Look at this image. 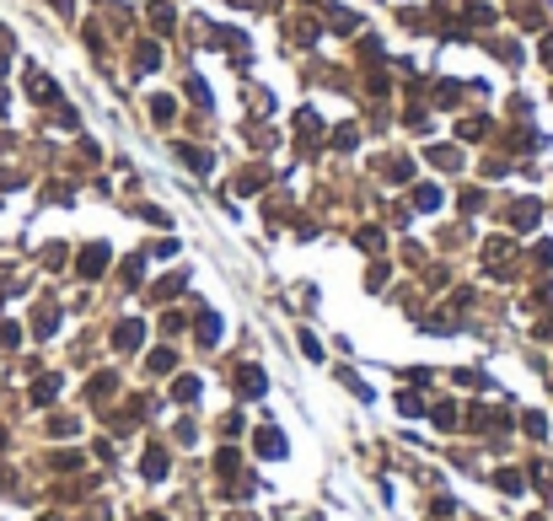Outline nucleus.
<instances>
[{"mask_svg":"<svg viewBox=\"0 0 553 521\" xmlns=\"http://www.w3.org/2000/svg\"><path fill=\"white\" fill-rule=\"evenodd\" d=\"M140 339H145V322H135V317H124L119 328H113V344H119V349H140Z\"/></svg>","mask_w":553,"mask_h":521,"instance_id":"4","label":"nucleus"},{"mask_svg":"<svg viewBox=\"0 0 553 521\" xmlns=\"http://www.w3.org/2000/svg\"><path fill=\"white\" fill-rule=\"evenodd\" d=\"M178 156H183V167H194V172H210V167H215V156L199 151V145H178Z\"/></svg>","mask_w":553,"mask_h":521,"instance_id":"9","label":"nucleus"},{"mask_svg":"<svg viewBox=\"0 0 553 521\" xmlns=\"http://www.w3.org/2000/svg\"><path fill=\"white\" fill-rule=\"evenodd\" d=\"M54 328H60V306H43L38 317H33V333H38V339H49Z\"/></svg>","mask_w":553,"mask_h":521,"instance_id":"15","label":"nucleus"},{"mask_svg":"<svg viewBox=\"0 0 553 521\" xmlns=\"http://www.w3.org/2000/svg\"><path fill=\"white\" fill-rule=\"evenodd\" d=\"M457 140H468V145L489 140V119H457Z\"/></svg>","mask_w":553,"mask_h":521,"instance_id":"6","label":"nucleus"},{"mask_svg":"<svg viewBox=\"0 0 553 521\" xmlns=\"http://www.w3.org/2000/svg\"><path fill=\"white\" fill-rule=\"evenodd\" d=\"M237 392H242V398H264V371H258V365H242V371H237Z\"/></svg>","mask_w":553,"mask_h":521,"instance_id":"5","label":"nucleus"},{"mask_svg":"<svg viewBox=\"0 0 553 521\" xmlns=\"http://www.w3.org/2000/svg\"><path fill=\"white\" fill-rule=\"evenodd\" d=\"M333 27H339V33H355V27H360V17H355V11H339V17H333Z\"/></svg>","mask_w":553,"mask_h":521,"instance_id":"32","label":"nucleus"},{"mask_svg":"<svg viewBox=\"0 0 553 521\" xmlns=\"http://www.w3.org/2000/svg\"><path fill=\"white\" fill-rule=\"evenodd\" d=\"M194 333H199V344H215V339H221V317H215V312H199Z\"/></svg>","mask_w":553,"mask_h":521,"instance_id":"13","label":"nucleus"},{"mask_svg":"<svg viewBox=\"0 0 553 521\" xmlns=\"http://www.w3.org/2000/svg\"><path fill=\"white\" fill-rule=\"evenodd\" d=\"M537 301H543V306L553 312V285H543V290H537Z\"/></svg>","mask_w":553,"mask_h":521,"instance_id":"40","label":"nucleus"},{"mask_svg":"<svg viewBox=\"0 0 553 521\" xmlns=\"http://www.w3.org/2000/svg\"><path fill=\"white\" fill-rule=\"evenodd\" d=\"M17 339H22V328H17V322H0V349H11Z\"/></svg>","mask_w":553,"mask_h":521,"instance_id":"31","label":"nucleus"},{"mask_svg":"<svg viewBox=\"0 0 553 521\" xmlns=\"http://www.w3.org/2000/svg\"><path fill=\"white\" fill-rule=\"evenodd\" d=\"M537 60H543V65L553 70V38H543V43H537Z\"/></svg>","mask_w":553,"mask_h":521,"instance_id":"37","label":"nucleus"},{"mask_svg":"<svg viewBox=\"0 0 553 521\" xmlns=\"http://www.w3.org/2000/svg\"><path fill=\"white\" fill-rule=\"evenodd\" d=\"M76 269H81V280H97L108 269V242H86L81 258H76Z\"/></svg>","mask_w":553,"mask_h":521,"instance_id":"2","label":"nucleus"},{"mask_svg":"<svg viewBox=\"0 0 553 521\" xmlns=\"http://www.w3.org/2000/svg\"><path fill=\"white\" fill-rule=\"evenodd\" d=\"M258 457H285V436L280 430H258Z\"/></svg>","mask_w":553,"mask_h":521,"instance_id":"10","label":"nucleus"},{"mask_svg":"<svg viewBox=\"0 0 553 521\" xmlns=\"http://www.w3.org/2000/svg\"><path fill=\"white\" fill-rule=\"evenodd\" d=\"M43 521H54V516H43Z\"/></svg>","mask_w":553,"mask_h":521,"instance_id":"41","label":"nucleus"},{"mask_svg":"<svg viewBox=\"0 0 553 521\" xmlns=\"http://www.w3.org/2000/svg\"><path fill=\"white\" fill-rule=\"evenodd\" d=\"M172 365H178V355H172V349H156V355H151V371H156V377H167Z\"/></svg>","mask_w":553,"mask_h":521,"instance_id":"27","label":"nucleus"},{"mask_svg":"<svg viewBox=\"0 0 553 521\" xmlns=\"http://www.w3.org/2000/svg\"><path fill=\"white\" fill-rule=\"evenodd\" d=\"M494 483H500L505 495H521V473H511V468H505V473H494Z\"/></svg>","mask_w":553,"mask_h":521,"instance_id":"28","label":"nucleus"},{"mask_svg":"<svg viewBox=\"0 0 553 521\" xmlns=\"http://www.w3.org/2000/svg\"><path fill=\"white\" fill-rule=\"evenodd\" d=\"M360 247H366V253H382V231H376V226H366V231H360Z\"/></svg>","mask_w":553,"mask_h":521,"instance_id":"30","label":"nucleus"},{"mask_svg":"<svg viewBox=\"0 0 553 521\" xmlns=\"http://www.w3.org/2000/svg\"><path fill=\"white\" fill-rule=\"evenodd\" d=\"M119 280L129 285V290H135V285L145 280V258H140V253H135V258H124V269H119Z\"/></svg>","mask_w":553,"mask_h":521,"instance_id":"16","label":"nucleus"},{"mask_svg":"<svg viewBox=\"0 0 553 521\" xmlns=\"http://www.w3.org/2000/svg\"><path fill=\"white\" fill-rule=\"evenodd\" d=\"M264 183H269L264 167H242V178H237V194H264Z\"/></svg>","mask_w":553,"mask_h":521,"instance_id":"8","label":"nucleus"},{"mask_svg":"<svg viewBox=\"0 0 553 521\" xmlns=\"http://www.w3.org/2000/svg\"><path fill=\"white\" fill-rule=\"evenodd\" d=\"M537 221H543V199H516L511 210H505V226H511V231H532Z\"/></svg>","mask_w":553,"mask_h":521,"instance_id":"1","label":"nucleus"},{"mask_svg":"<svg viewBox=\"0 0 553 521\" xmlns=\"http://www.w3.org/2000/svg\"><path fill=\"white\" fill-rule=\"evenodd\" d=\"M27 97H33V102H60V92H54V81L43 76V70L27 65Z\"/></svg>","mask_w":553,"mask_h":521,"instance_id":"3","label":"nucleus"},{"mask_svg":"<svg viewBox=\"0 0 553 521\" xmlns=\"http://www.w3.org/2000/svg\"><path fill=\"white\" fill-rule=\"evenodd\" d=\"M409 156H387V183H409Z\"/></svg>","mask_w":553,"mask_h":521,"instance_id":"21","label":"nucleus"},{"mask_svg":"<svg viewBox=\"0 0 553 521\" xmlns=\"http://www.w3.org/2000/svg\"><path fill=\"white\" fill-rule=\"evenodd\" d=\"M435 424H441V430H451V424H457V408H451V403H441V408H435Z\"/></svg>","mask_w":553,"mask_h":521,"instance_id":"34","label":"nucleus"},{"mask_svg":"<svg viewBox=\"0 0 553 521\" xmlns=\"http://www.w3.org/2000/svg\"><path fill=\"white\" fill-rule=\"evenodd\" d=\"M430 161H435V167H462V151H451V145H435Z\"/></svg>","mask_w":553,"mask_h":521,"instance_id":"25","label":"nucleus"},{"mask_svg":"<svg viewBox=\"0 0 553 521\" xmlns=\"http://www.w3.org/2000/svg\"><path fill=\"white\" fill-rule=\"evenodd\" d=\"M188 285V269H178V274H167L162 285H156V301H167V296H178V290H183Z\"/></svg>","mask_w":553,"mask_h":521,"instance_id":"17","label":"nucleus"},{"mask_svg":"<svg viewBox=\"0 0 553 521\" xmlns=\"http://www.w3.org/2000/svg\"><path fill=\"white\" fill-rule=\"evenodd\" d=\"M54 392H60V377H43L38 387H33V403H54Z\"/></svg>","mask_w":553,"mask_h":521,"instance_id":"24","label":"nucleus"},{"mask_svg":"<svg viewBox=\"0 0 553 521\" xmlns=\"http://www.w3.org/2000/svg\"><path fill=\"white\" fill-rule=\"evenodd\" d=\"M156 65H162V49H156V43H140V49H135V76H151Z\"/></svg>","mask_w":553,"mask_h":521,"instance_id":"7","label":"nucleus"},{"mask_svg":"<svg viewBox=\"0 0 553 521\" xmlns=\"http://www.w3.org/2000/svg\"><path fill=\"white\" fill-rule=\"evenodd\" d=\"M468 22H473V27H489V22H494V11L484 6V0H473V6H468Z\"/></svg>","mask_w":553,"mask_h":521,"instance_id":"26","label":"nucleus"},{"mask_svg":"<svg viewBox=\"0 0 553 521\" xmlns=\"http://www.w3.org/2000/svg\"><path fill=\"white\" fill-rule=\"evenodd\" d=\"M172 113H178V102H172V97H151V119H156V124H167Z\"/></svg>","mask_w":553,"mask_h":521,"instance_id":"23","label":"nucleus"},{"mask_svg":"<svg viewBox=\"0 0 553 521\" xmlns=\"http://www.w3.org/2000/svg\"><path fill=\"white\" fill-rule=\"evenodd\" d=\"M0 441H6V436H0Z\"/></svg>","mask_w":553,"mask_h":521,"instance_id":"42","label":"nucleus"},{"mask_svg":"<svg viewBox=\"0 0 553 521\" xmlns=\"http://www.w3.org/2000/svg\"><path fill=\"white\" fill-rule=\"evenodd\" d=\"M457 204H462V210H484V194H478V188H462V199H457Z\"/></svg>","mask_w":553,"mask_h":521,"instance_id":"33","label":"nucleus"},{"mask_svg":"<svg viewBox=\"0 0 553 521\" xmlns=\"http://www.w3.org/2000/svg\"><path fill=\"white\" fill-rule=\"evenodd\" d=\"M366 285L376 290V285H387V263H371V274H366Z\"/></svg>","mask_w":553,"mask_h":521,"instance_id":"36","label":"nucleus"},{"mask_svg":"<svg viewBox=\"0 0 553 521\" xmlns=\"http://www.w3.org/2000/svg\"><path fill=\"white\" fill-rule=\"evenodd\" d=\"M333 145H339V151H355V145H360V129H355V124H339V129H333Z\"/></svg>","mask_w":553,"mask_h":521,"instance_id":"19","label":"nucleus"},{"mask_svg":"<svg viewBox=\"0 0 553 521\" xmlns=\"http://www.w3.org/2000/svg\"><path fill=\"white\" fill-rule=\"evenodd\" d=\"M435 102H441V108H457V102H462V81H435Z\"/></svg>","mask_w":553,"mask_h":521,"instance_id":"14","label":"nucleus"},{"mask_svg":"<svg viewBox=\"0 0 553 521\" xmlns=\"http://www.w3.org/2000/svg\"><path fill=\"white\" fill-rule=\"evenodd\" d=\"M0 188H22V178L11 172V167H0Z\"/></svg>","mask_w":553,"mask_h":521,"instance_id":"38","label":"nucleus"},{"mask_svg":"<svg viewBox=\"0 0 553 521\" xmlns=\"http://www.w3.org/2000/svg\"><path fill=\"white\" fill-rule=\"evenodd\" d=\"M151 27H156V33H172V27H178V11H172L167 0H156V6H151Z\"/></svg>","mask_w":553,"mask_h":521,"instance_id":"11","label":"nucleus"},{"mask_svg":"<svg viewBox=\"0 0 553 521\" xmlns=\"http://www.w3.org/2000/svg\"><path fill=\"white\" fill-rule=\"evenodd\" d=\"M188 97L199 102V108H210V86H205V81H199V76H194V81H188Z\"/></svg>","mask_w":553,"mask_h":521,"instance_id":"29","label":"nucleus"},{"mask_svg":"<svg viewBox=\"0 0 553 521\" xmlns=\"http://www.w3.org/2000/svg\"><path fill=\"white\" fill-rule=\"evenodd\" d=\"M537 263H553V242H537Z\"/></svg>","mask_w":553,"mask_h":521,"instance_id":"39","label":"nucleus"},{"mask_svg":"<svg viewBox=\"0 0 553 521\" xmlns=\"http://www.w3.org/2000/svg\"><path fill=\"white\" fill-rule=\"evenodd\" d=\"M167 446H151V452H145V479H167Z\"/></svg>","mask_w":553,"mask_h":521,"instance_id":"12","label":"nucleus"},{"mask_svg":"<svg viewBox=\"0 0 553 521\" xmlns=\"http://www.w3.org/2000/svg\"><path fill=\"white\" fill-rule=\"evenodd\" d=\"M521 424H527V436H548V420H543V414H527Z\"/></svg>","mask_w":553,"mask_h":521,"instance_id":"35","label":"nucleus"},{"mask_svg":"<svg viewBox=\"0 0 553 521\" xmlns=\"http://www.w3.org/2000/svg\"><path fill=\"white\" fill-rule=\"evenodd\" d=\"M435 204H441V188L419 183V188H414V210H435Z\"/></svg>","mask_w":553,"mask_h":521,"instance_id":"18","label":"nucleus"},{"mask_svg":"<svg viewBox=\"0 0 553 521\" xmlns=\"http://www.w3.org/2000/svg\"><path fill=\"white\" fill-rule=\"evenodd\" d=\"M172 398H178V403H194V398H199V377H178Z\"/></svg>","mask_w":553,"mask_h":521,"instance_id":"20","label":"nucleus"},{"mask_svg":"<svg viewBox=\"0 0 553 521\" xmlns=\"http://www.w3.org/2000/svg\"><path fill=\"white\" fill-rule=\"evenodd\" d=\"M296 129H301V140H317V113L301 108V113H296Z\"/></svg>","mask_w":553,"mask_h":521,"instance_id":"22","label":"nucleus"}]
</instances>
